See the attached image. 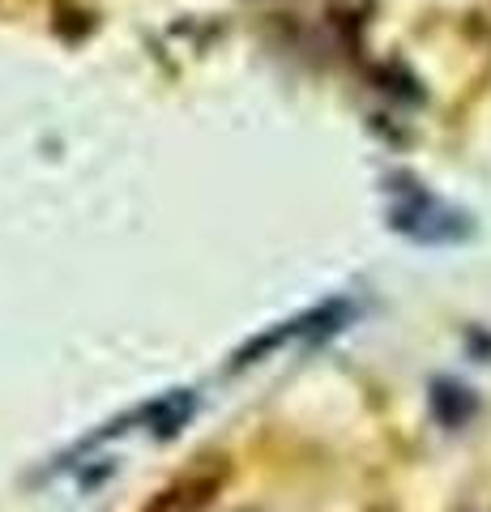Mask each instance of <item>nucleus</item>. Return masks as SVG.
<instances>
[{
    "mask_svg": "<svg viewBox=\"0 0 491 512\" xmlns=\"http://www.w3.org/2000/svg\"><path fill=\"white\" fill-rule=\"evenodd\" d=\"M372 512H393V508H372Z\"/></svg>",
    "mask_w": 491,
    "mask_h": 512,
    "instance_id": "2",
    "label": "nucleus"
},
{
    "mask_svg": "<svg viewBox=\"0 0 491 512\" xmlns=\"http://www.w3.org/2000/svg\"><path fill=\"white\" fill-rule=\"evenodd\" d=\"M218 478H184V483L158 491L146 504V512H205L214 504Z\"/></svg>",
    "mask_w": 491,
    "mask_h": 512,
    "instance_id": "1",
    "label": "nucleus"
}]
</instances>
